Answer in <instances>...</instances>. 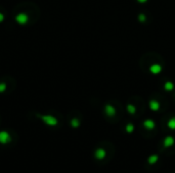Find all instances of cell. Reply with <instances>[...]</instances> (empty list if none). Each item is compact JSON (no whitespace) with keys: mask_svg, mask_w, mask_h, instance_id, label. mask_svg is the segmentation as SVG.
Wrapping results in <instances>:
<instances>
[{"mask_svg":"<svg viewBox=\"0 0 175 173\" xmlns=\"http://www.w3.org/2000/svg\"><path fill=\"white\" fill-rule=\"evenodd\" d=\"M94 156H95V158L97 160H103L106 158V156H107V152H106V150L103 148H98L94 152Z\"/></svg>","mask_w":175,"mask_h":173,"instance_id":"cell-1","label":"cell"},{"mask_svg":"<svg viewBox=\"0 0 175 173\" xmlns=\"http://www.w3.org/2000/svg\"><path fill=\"white\" fill-rule=\"evenodd\" d=\"M174 145V137H171V135H168L164 139L163 141V146L165 148H169V147H172Z\"/></svg>","mask_w":175,"mask_h":173,"instance_id":"cell-2","label":"cell"},{"mask_svg":"<svg viewBox=\"0 0 175 173\" xmlns=\"http://www.w3.org/2000/svg\"><path fill=\"white\" fill-rule=\"evenodd\" d=\"M143 126H144L145 129H149V130H152L156 127V123L154 122V120L152 119H145L143 121Z\"/></svg>","mask_w":175,"mask_h":173,"instance_id":"cell-3","label":"cell"},{"mask_svg":"<svg viewBox=\"0 0 175 173\" xmlns=\"http://www.w3.org/2000/svg\"><path fill=\"white\" fill-rule=\"evenodd\" d=\"M105 111H106V114H107L108 116H114V115L116 114V109L112 105L106 106Z\"/></svg>","mask_w":175,"mask_h":173,"instance_id":"cell-4","label":"cell"},{"mask_svg":"<svg viewBox=\"0 0 175 173\" xmlns=\"http://www.w3.org/2000/svg\"><path fill=\"white\" fill-rule=\"evenodd\" d=\"M159 160V156L158 155H151V156L147 158V163H149V165H153L155 164V163H157Z\"/></svg>","mask_w":175,"mask_h":173,"instance_id":"cell-5","label":"cell"},{"mask_svg":"<svg viewBox=\"0 0 175 173\" xmlns=\"http://www.w3.org/2000/svg\"><path fill=\"white\" fill-rule=\"evenodd\" d=\"M149 108L152 110H154V111H157V110H159V108H160V104L156 101L149 102Z\"/></svg>","mask_w":175,"mask_h":173,"instance_id":"cell-6","label":"cell"},{"mask_svg":"<svg viewBox=\"0 0 175 173\" xmlns=\"http://www.w3.org/2000/svg\"><path fill=\"white\" fill-rule=\"evenodd\" d=\"M167 126L169 127L170 129H175V117H172L171 119H169L168 123H167Z\"/></svg>","mask_w":175,"mask_h":173,"instance_id":"cell-7","label":"cell"},{"mask_svg":"<svg viewBox=\"0 0 175 173\" xmlns=\"http://www.w3.org/2000/svg\"><path fill=\"white\" fill-rule=\"evenodd\" d=\"M125 129H126V131L128 133H131L134 130V125H133L132 123H128V124L126 125V127H125Z\"/></svg>","mask_w":175,"mask_h":173,"instance_id":"cell-8","label":"cell"},{"mask_svg":"<svg viewBox=\"0 0 175 173\" xmlns=\"http://www.w3.org/2000/svg\"><path fill=\"white\" fill-rule=\"evenodd\" d=\"M151 70H152L154 73H158V72H160V70H161V66L158 65V64L153 65L152 67H151Z\"/></svg>","mask_w":175,"mask_h":173,"instance_id":"cell-9","label":"cell"},{"mask_svg":"<svg viewBox=\"0 0 175 173\" xmlns=\"http://www.w3.org/2000/svg\"><path fill=\"white\" fill-rule=\"evenodd\" d=\"M127 110H128V112L130 114H134L135 113V107L133 105H130V104L127 106Z\"/></svg>","mask_w":175,"mask_h":173,"instance_id":"cell-10","label":"cell"}]
</instances>
